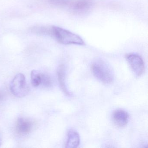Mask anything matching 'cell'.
I'll use <instances>...</instances> for the list:
<instances>
[{"instance_id": "obj_10", "label": "cell", "mask_w": 148, "mask_h": 148, "mask_svg": "<svg viewBox=\"0 0 148 148\" xmlns=\"http://www.w3.org/2000/svg\"><path fill=\"white\" fill-rule=\"evenodd\" d=\"M31 83L34 87H38L41 84V73L36 70H33L31 74Z\"/></svg>"}, {"instance_id": "obj_2", "label": "cell", "mask_w": 148, "mask_h": 148, "mask_svg": "<svg viewBox=\"0 0 148 148\" xmlns=\"http://www.w3.org/2000/svg\"><path fill=\"white\" fill-rule=\"evenodd\" d=\"M92 71L97 78L105 84H110L113 80V74L108 65L103 60H99L92 65Z\"/></svg>"}, {"instance_id": "obj_3", "label": "cell", "mask_w": 148, "mask_h": 148, "mask_svg": "<svg viewBox=\"0 0 148 148\" xmlns=\"http://www.w3.org/2000/svg\"><path fill=\"white\" fill-rule=\"evenodd\" d=\"M12 93L18 98H22L28 94L30 90L25 77L21 73L17 74L14 78L10 85Z\"/></svg>"}, {"instance_id": "obj_14", "label": "cell", "mask_w": 148, "mask_h": 148, "mask_svg": "<svg viewBox=\"0 0 148 148\" xmlns=\"http://www.w3.org/2000/svg\"><path fill=\"white\" fill-rule=\"evenodd\" d=\"M1 99V96L0 95V99Z\"/></svg>"}, {"instance_id": "obj_11", "label": "cell", "mask_w": 148, "mask_h": 148, "mask_svg": "<svg viewBox=\"0 0 148 148\" xmlns=\"http://www.w3.org/2000/svg\"><path fill=\"white\" fill-rule=\"evenodd\" d=\"M50 26H36L31 28V32L34 34L39 35H49Z\"/></svg>"}, {"instance_id": "obj_6", "label": "cell", "mask_w": 148, "mask_h": 148, "mask_svg": "<svg viewBox=\"0 0 148 148\" xmlns=\"http://www.w3.org/2000/svg\"><path fill=\"white\" fill-rule=\"evenodd\" d=\"M33 127L32 121L25 118H19L16 121L15 131L20 136H26L31 133Z\"/></svg>"}, {"instance_id": "obj_1", "label": "cell", "mask_w": 148, "mask_h": 148, "mask_svg": "<svg viewBox=\"0 0 148 148\" xmlns=\"http://www.w3.org/2000/svg\"><path fill=\"white\" fill-rule=\"evenodd\" d=\"M49 36L62 45L81 46L85 45L83 39L77 34L55 26H50Z\"/></svg>"}, {"instance_id": "obj_5", "label": "cell", "mask_w": 148, "mask_h": 148, "mask_svg": "<svg viewBox=\"0 0 148 148\" xmlns=\"http://www.w3.org/2000/svg\"><path fill=\"white\" fill-rule=\"evenodd\" d=\"M125 58L130 68L136 76H140L145 71L144 63L141 57L135 53L126 54Z\"/></svg>"}, {"instance_id": "obj_13", "label": "cell", "mask_w": 148, "mask_h": 148, "mask_svg": "<svg viewBox=\"0 0 148 148\" xmlns=\"http://www.w3.org/2000/svg\"><path fill=\"white\" fill-rule=\"evenodd\" d=\"M1 138H0V146H1Z\"/></svg>"}, {"instance_id": "obj_12", "label": "cell", "mask_w": 148, "mask_h": 148, "mask_svg": "<svg viewBox=\"0 0 148 148\" xmlns=\"http://www.w3.org/2000/svg\"><path fill=\"white\" fill-rule=\"evenodd\" d=\"M41 84L45 87H50L52 85V81L51 77L45 73H41Z\"/></svg>"}, {"instance_id": "obj_7", "label": "cell", "mask_w": 148, "mask_h": 148, "mask_svg": "<svg viewBox=\"0 0 148 148\" xmlns=\"http://www.w3.org/2000/svg\"><path fill=\"white\" fill-rule=\"evenodd\" d=\"M112 120L117 127H124L127 124L129 120V115L125 111L118 110L112 113Z\"/></svg>"}, {"instance_id": "obj_8", "label": "cell", "mask_w": 148, "mask_h": 148, "mask_svg": "<svg viewBox=\"0 0 148 148\" xmlns=\"http://www.w3.org/2000/svg\"><path fill=\"white\" fill-rule=\"evenodd\" d=\"M80 138L78 133L73 130L68 132L66 148H76L79 144Z\"/></svg>"}, {"instance_id": "obj_4", "label": "cell", "mask_w": 148, "mask_h": 148, "mask_svg": "<svg viewBox=\"0 0 148 148\" xmlns=\"http://www.w3.org/2000/svg\"><path fill=\"white\" fill-rule=\"evenodd\" d=\"M92 0H66L64 7L75 14H83L90 11L92 6Z\"/></svg>"}, {"instance_id": "obj_9", "label": "cell", "mask_w": 148, "mask_h": 148, "mask_svg": "<svg viewBox=\"0 0 148 148\" xmlns=\"http://www.w3.org/2000/svg\"><path fill=\"white\" fill-rule=\"evenodd\" d=\"M58 78L60 87L62 90L66 95H70V92L68 91L65 82V71L64 65L60 66L58 72Z\"/></svg>"}]
</instances>
